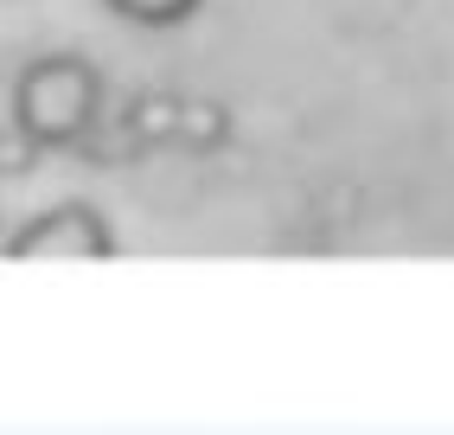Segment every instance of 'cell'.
Masks as SVG:
<instances>
[{"instance_id": "cell-2", "label": "cell", "mask_w": 454, "mask_h": 435, "mask_svg": "<svg viewBox=\"0 0 454 435\" xmlns=\"http://www.w3.org/2000/svg\"><path fill=\"white\" fill-rule=\"evenodd\" d=\"M7 257L13 263H103V257H115V237H109L97 205H77L71 199V205L39 211L26 231H13L7 237Z\"/></svg>"}, {"instance_id": "cell-1", "label": "cell", "mask_w": 454, "mask_h": 435, "mask_svg": "<svg viewBox=\"0 0 454 435\" xmlns=\"http://www.w3.org/2000/svg\"><path fill=\"white\" fill-rule=\"evenodd\" d=\"M103 115V77L77 51H45L13 77V129L33 147H71Z\"/></svg>"}, {"instance_id": "cell-3", "label": "cell", "mask_w": 454, "mask_h": 435, "mask_svg": "<svg viewBox=\"0 0 454 435\" xmlns=\"http://www.w3.org/2000/svg\"><path fill=\"white\" fill-rule=\"evenodd\" d=\"M103 7L135 20V26H179V20H192L205 0H103Z\"/></svg>"}, {"instance_id": "cell-4", "label": "cell", "mask_w": 454, "mask_h": 435, "mask_svg": "<svg viewBox=\"0 0 454 435\" xmlns=\"http://www.w3.org/2000/svg\"><path fill=\"white\" fill-rule=\"evenodd\" d=\"M179 135L186 141H218L224 135V109L218 103H186L179 109Z\"/></svg>"}]
</instances>
